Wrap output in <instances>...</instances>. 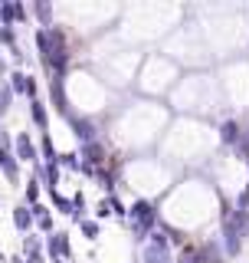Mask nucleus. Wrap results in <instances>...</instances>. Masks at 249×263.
Listing matches in <instances>:
<instances>
[{"mask_svg":"<svg viewBox=\"0 0 249 263\" xmlns=\"http://www.w3.org/2000/svg\"><path fill=\"white\" fill-rule=\"evenodd\" d=\"M249 234V214L246 211H223V247L230 257L243 250V237Z\"/></svg>","mask_w":249,"mask_h":263,"instance_id":"nucleus-1","label":"nucleus"},{"mask_svg":"<svg viewBox=\"0 0 249 263\" xmlns=\"http://www.w3.org/2000/svg\"><path fill=\"white\" fill-rule=\"evenodd\" d=\"M128 214H131V230H135V240H138V243H144L148 230L157 224V211H154V204H151V201H135Z\"/></svg>","mask_w":249,"mask_h":263,"instance_id":"nucleus-2","label":"nucleus"},{"mask_svg":"<svg viewBox=\"0 0 249 263\" xmlns=\"http://www.w3.org/2000/svg\"><path fill=\"white\" fill-rule=\"evenodd\" d=\"M141 263H174V253H171V243L161 230H154L151 240L144 243V253H141Z\"/></svg>","mask_w":249,"mask_h":263,"instance_id":"nucleus-3","label":"nucleus"},{"mask_svg":"<svg viewBox=\"0 0 249 263\" xmlns=\"http://www.w3.org/2000/svg\"><path fill=\"white\" fill-rule=\"evenodd\" d=\"M16 158H20V161H33V164H36L39 152H36V145H33L30 132H20V135H16Z\"/></svg>","mask_w":249,"mask_h":263,"instance_id":"nucleus-4","label":"nucleus"},{"mask_svg":"<svg viewBox=\"0 0 249 263\" xmlns=\"http://www.w3.org/2000/svg\"><path fill=\"white\" fill-rule=\"evenodd\" d=\"M46 250L53 253V257L66 260V257L72 253V247H69V234H49V240H46Z\"/></svg>","mask_w":249,"mask_h":263,"instance_id":"nucleus-5","label":"nucleus"},{"mask_svg":"<svg viewBox=\"0 0 249 263\" xmlns=\"http://www.w3.org/2000/svg\"><path fill=\"white\" fill-rule=\"evenodd\" d=\"M10 89H13V92H27L30 99L36 96V82H33L27 72H20V69H16L13 76H10Z\"/></svg>","mask_w":249,"mask_h":263,"instance_id":"nucleus-6","label":"nucleus"},{"mask_svg":"<svg viewBox=\"0 0 249 263\" xmlns=\"http://www.w3.org/2000/svg\"><path fill=\"white\" fill-rule=\"evenodd\" d=\"M72 128H76V138L82 145H89V142H95V125L89 119H72Z\"/></svg>","mask_w":249,"mask_h":263,"instance_id":"nucleus-7","label":"nucleus"},{"mask_svg":"<svg viewBox=\"0 0 249 263\" xmlns=\"http://www.w3.org/2000/svg\"><path fill=\"white\" fill-rule=\"evenodd\" d=\"M82 155H86V164H89V168H98V164L105 161V152H102V145H98V142L82 145Z\"/></svg>","mask_w":249,"mask_h":263,"instance_id":"nucleus-8","label":"nucleus"},{"mask_svg":"<svg viewBox=\"0 0 249 263\" xmlns=\"http://www.w3.org/2000/svg\"><path fill=\"white\" fill-rule=\"evenodd\" d=\"M220 138L226 145H239V142H243V132H239V125L230 119V122H223V125H220Z\"/></svg>","mask_w":249,"mask_h":263,"instance_id":"nucleus-9","label":"nucleus"},{"mask_svg":"<svg viewBox=\"0 0 249 263\" xmlns=\"http://www.w3.org/2000/svg\"><path fill=\"white\" fill-rule=\"evenodd\" d=\"M53 102H56V109L69 115V102H66V89H63V76H53Z\"/></svg>","mask_w":249,"mask_h":263,"instance_id":"nucleus-10","label":"nucleus"},{"mask_svg":"<svg viewBox=\"0 0 249 263\" xmlns=\"http://www.w3.org/2000/svg\"><path fill=\"white\" fill-rule=\"evenodd\" d=\"M33 220H36V217H33V211H30V208H16V211H13V227H16V230H23V234H27V230L33 227Z\"/></svg>","mask_w":249,"mask_h":263,"instance_id":"nucleus-11","label":"nucleus"},{"mask_svg":"<svg viewBox=\"0 0 249 263\" xmlns=\"http://www.w3.org/2000/svg\"><path fill=\"white\" fill-rule=\"evenodd\" d=\"M13 20H20V13H16V4L4 0V4H0V27H10Z\"/></svg>","mask_w":249,"mask_h":263,"instance_id":"nucleus-12","label":"nucleus"},{"mask_svg":"<svg viewBox=\"0 0 249 263\" xmlns=\"http://www.w3.org/2000/svg\"><path fill=\"white\" fill-rule=\"evenodd\" d=\"M30 119H33V125L46 128V109H43V102H39V99H33V102H30Z\"/></svg>","mask_w":249,"mask_h":263,"instance_id":"nucleus-13","label":"nucleus"},{"mask_svg":"<svg viewBox=\"0 0 249 263\" xmlns=\"http://www.w3.org/2000/svg\"><path fill=\"white\" fill-rule=\"evenodd\" d=\"M36 253H43V243H39V237H23V257H36Z\"/></svg>","mask_w":249,"mask_h":263,"instance_id":"nucleus-14","label":"nucleus"},{"mask_svg":"<svg viewBox=\"0 0 249 263\" xmlns=\"http://www.w3.org/2000/svg\"><path fill=\"white\" fill-rule=\"evenodd\" d=\"M33 13L43 20V30H49V20H53V7H49V4H33Z\"/></svg>","mask_w":249,"mask_h":263,"instance_id":"nucleus-15","label":"nucleus"},{"mask_svg":"<svg viewBox=\"0 0 249 263\" xmlns=\"http://www.w3.org/2000/svg\"><path fill=\"white\" fill-rule=\"evenodd\" d=\"M53 204H56V208H59L63 214H69V217H72V211H76V204H72V201H69V197H63L59 191H56V194H53Z\"/></svg>","mask_w":249,"mask_h":263,"instance_id":"nucleus-16","label":"nucleus"},{"mask_svg":"<svg viewBox=\"0 0 249 263\" xmlns=\"http://www.w3.org/2000/svg\"><path fill=\"white\" fill-rule=\"evenodd\" d=\"M10 102H13V89L10 86H0V112L10 109Z\"/></svg>","mask_w":249,"mask_h":263,"instance_id":"nucleus-17","label":"nucleus"},{"mask_svg":"<svg viewBox=\"0 0 249 263\" xmlns=\"http://www.w3.org/2000/svg\"><path fill=\"white\" fill-rule=\"evenodd\" d=\"M4 175L10 178V181H16V178H20V171H16V158H13V155L4 161Z\"/></svg>","mask_w":249,"mask_h":263,"instance_id":"nucleus-18","label":"nucleus"},{"mask_svg":"<svg viewBox=\"0 0 249 263\" xmlns=\"http://www.w3.org/2000/svg\"><path fill=\"white\" fill-rule=\"evenodd\" d=\"M82 234H86L89 240H95V237H98V224H95V220H82Z\"/></svg>","mask_w":249,"mask_h":263,"instance_id":"nucleus-19","label":"nucleus"},{"mask_svg":"<svg viewBox=\"0 0 249 263\" xmlns=\"http://www.w3.org/2000/svg\"><path fill=\"white\" fill-rule=\"evenodd\" d=\"M0 40H4V43L10 46V49H16V33H13L10 27H4V30H0Z\"/></svg>","mask_w":249,"mask_h":263,"instance_id":"nucleus-20","label":"nucleus"},{"mask_svg":"<svg viewBox=\"0 0 249 263\" xmlns=\"http://www.w3.org/2000/svg\"><path fill=\"white\" fill-rule=\"evenodd\" d=\"M43 158L46 161H56V148H53V142H49V135L43 138Z\"/></svg>","mask_w":249,"mask_h":263,"instance_id":"nucleus-21","label":"nucleus"},{"mask_svg":"<svg viewBox=\"0 0 249 263\" xmlns=\"http://www.w3.org/2000/svg\"><path fill=\"white\" fill-rule=\"evenodd\" d=\"M56 164H66V168H82V164L76 161V155H59V158H56Z\"/></svg>","mask_w":249,"mask_h":263,"instance_id":"nucleus-22","label":"nucleus"},{"mask_svg":"<svg viewBox=\"0 0 249 263\" xmlns=\"http://www.w3.org/2000/svg\"><path fill=\"white\" fill-rule=\"evenodd\" d=\"M36 197H39V184H36V181H30V184H27V201L36 204Z\"/></svg>","mask_w":249,"mask_h":263,"instance_id":"nucleus-23","label":"nucleus"},{"mask_svg":"<svg viewBox=\"0 0 249 263\" xmlns=\"http://www.w3.org/2000/svg\"><path fill=\"white\" fill-rule=\"evenodd\" d=\"M33 217H36V220H43V217H49V208H46V204H33Z\"/></svg>","mask_w":249,"mask_h":263,"instance_id":"nucleus-24","label":"nucleus"},{"mask_svg":"<svg viewBox=\"0 0 249 263\" xmlns=\"http://www.w3.org/2000/svg\"><path fill=\"white\" fill-rule=\"evenodd\" d=\"M109 201H112V214H118V217H125V214H128V211H125V204L118 201V197H109Z\"/></svg>","mask_w":249,"mask_h":263,"instance_id":"nucleus-25","label":"nucleus"},{"mask_svg":"<svg viewBox=\"0 0 249 263\" xmlns=\"http://www.w3.org/2000/svg\"><path fill=\"white\" fill-rule=\"evenodd\" d=\"M95 214H98V217H109V214H112V201H102L95 208Z\"/></svg>","mask_w":249,"mask_h":263,"instance_id":"nucleus-26","label":"nucleus"},{"mask_svg":"<svg viewBox=\"0 0 249 263\" xmlns=\"http://www.w3.org/2000/svg\"><path fill=\"white\" fill-rule=\"evenodd\" d=\"M39 230H53V217H43V220H36Z\"/></svg>","mask_w":249,"mask_h":263,"instance_id":"nucleus-27","label":"nucleus"},{"mask_svg":"<svg viewBox=\"0 0 249 263\" xmlns=\"http://www.w3.org/2000/svg\"><path fill=\"white\" fill-rule=\"evenodd\" d=\"M23 263H46L43 253H36V257H23Z\"/></svg>","mask_w":249,"mask_h":263,"instance_id":"nucleus-28","label":"nucleus"},{"mask_svg":"<svg viewBox=\"0 0 249 263\" xmlns=\"http://www.w3.org/2000/svg\"><path fill=\"white\" fill-rule=\"evenodd\" d=\"M10 145V135H7V132H0V148H7Z\"/></svg>","mask_w":249,"mask_h":263,"instance_id":"nucleus-29","label":"nucleus"},{"mask_svg":"<svg viewBox=\"0 0 249 263\" xmlns=\"http://www.w3.org/2000/svg\"><path fill=\"white\" fill-rule=\"evenodd\" d=\"M10 158V152H7V148H0V168H4V161Z\"/></svg>","mask_w":249,"mask_h":263,"instance_id":"nucleus-30","label":"nucleus"},{"mask_svg":"<svg viewBox=\"0 0 249 263\" xmlns=\"http://www.w3.org/2000/svg\"><path fill=\"white\" fill-rule=\"evenodd\" d=\"M0 79H4V60H0Z\"/></svg>","mask_w":249,"mask_h":263,"instance_id":"nucleus-31","label":"nucleus"},{"mask_svg":"<svg viewBox=\"0 0 249 263\" xmlns=\"http://www.w3.org/2000/svg\"><path fill=\"white\" fill-rule=\"evenodd\" d=\"M0 30H4V27H0Z\"/></svg>","mask_w":249,"mask_h":263,"instance_id":"nucleus-32","label":"nucleus"}]
</instances>
